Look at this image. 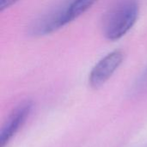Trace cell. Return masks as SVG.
Returning <instances> with one entry per match:
<instances>
[{
    "label": "cell",
    "instance_id": "cell-1",
    "mask_svg": "<svg viewBox=\"0 0 147 147\" xmlns=\"http://www.w3.org/2000/svg\"><path fill=\"white\" fill-rule=\"evenodd\" d=\"M140 14L137 0H121L107 13L103 21V34L109 40L123 37L136 23Z\"/></svg>",
    "mask_w": 147,
    "mask_h": 147
},
{
    "label": "cell",
    "instance_id": "cell-2",
    "mask_svg": "<svg viewBox=\"0 0 147 147\" xmlns=\"http://www.w3.org/2000/svg\"><path fill=\"white\" fill-rule=\"evenodd\" d=\"M124 59V53L121 50H115L100 59L90 73L89 83L94 89L102 86L117 71Z\"/></svg>",
    "mask_w": 147,
    "mask_h": 147
},
{
    "label": "cell",
    "instance_id": "cell-3",
    "mask_svg": "<svg viewBox=\"0 0 147 147\" xmlns=\"http://www.w3.org/2000/svg\"><path fill=\"white\" fill-rule=\"evenodd\" d=\"M32 109V102L29 101L20 103L9 115L0 132V146L4 147L15 136L23 125Z\"/></svg>",
    "mask_w": 147,
    "mask_h": 147
},
{
    "label": "cell",
    "instance_id": "cell-4",
    "mask_svg": "<svg viewBox=\"0 0 147 147\" xmlns=\"http://www.w3.org/2000/svg\"><path fill=\"white\" fill-rule=\"evenodd\" d=\"M96 2L97 0H66L65 10V25L86 12Z\"/></svg>",
    "mask_w": 147,
    "mask_h": 147
},
{
    "label": "cell",
    "instance_id": "cell-5",
    "mask_svg": "<svg viewBox=\"0 0 147 147\" xmlns=\"http://www.w3.org/2000/svg\"><path fill=\"white\" fill-rule=\"evenodd\" d=\"M18 1L19 0H0V10L3 11V9L9 8Z\"/></svg>",
    "mask_w": 147,
    "mask_h": 147
}]
</instances>
